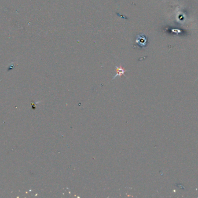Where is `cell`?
<instances>
[{
    "mask_svg": "<svg viewBox=\"0 0 198 198\" xmlns=\"http://www.w3.org/2000/svg\"><path fill=\"white\" fill-rule=\"evenodd\" d=\"M115 67H116V71H117V74H116V75L113 77V79H114L115 78H116L117 76L120 77L122 75L125 76V73L126 70L123 67H122V66H116Z\"/></svg>",
    "mask_w": 198,
    "mask_h": 198,
    "instance_id": "cell-1",
    "label": "cell"
}]
</instances>
